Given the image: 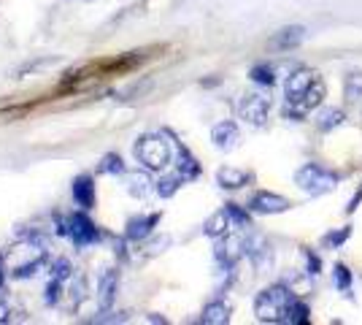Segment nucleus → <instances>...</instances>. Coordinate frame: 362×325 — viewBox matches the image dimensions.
<instances>
[{"label":"nucleus","mask_w":362,"mask_h":325,"mask_svg":"<svg viewBox=\"0 0 362 325\" xmlns=\"http://www.w3.org/2000/svg\"><path fill=\"white\" fill-rule=\"evenodd\" d=\"M68 236L74 239L76 247H87V244H98L100 241V231L87 215L76 212L68 217Z\"/></svg>","instance_id":"obj_5"},{"label":"nucleus","mask_w":362,"mask_h":325,"mask_svg":"<svg viewBox=\"0 0 362 325\" xmlns=\"http://www.w3.org/2000/svg\"><path fill=\"white\" fill-rule=\"evenodd\" d=\"M3 261H6V258L0 255V285H3V279H6V274H3Z\"/></svg>","instance_id":"obj_34"},{"label":"nucleus","mask_w":362,"mask_h":325,"mask_svg":"<svg viewBox=\"0 0 362 325\" xmlns=\"http://www.w3.org/2000/svg\"><path fill=\"white\" fill-rule=\"evenodd\" d=\"M249 76H252V81L262 84V87H273V84H276V71H273V65H265V62L255 65V68L249 71Z\"/></svg>","instance_id":"obj_23"},{"label":"nucleus","mask_w":362,"mask_h":325,"mask_svg":"<svg viewBox=\"0 0 362 325\" xmlns=\"http://www.w3.org/2000/svg\"><path fill=\"white\" fill-rule=\"evenodd\" d=\"M295 293L287 285H271L255 298V314L259 323H284L287 307L292 304Z\"/></svg>","instance_id":"obj_1"},{"label":"nucleus","mask_w":362,"mask_h":325,"mask_svg":"<svg viewBox=\"0 0 362 325\" xmlns=\"http://www.w3.org/2000/svg\"><path fill=\"white\" fill-rule=\"evenodd\" d=\"M52 271H54V279H68V274H71V266L65 263V261H57V263L52 266Z\"/></svg>","instance_id":"obj_32"},{"label":"nucleus","mask_w":362,"mask_h":325,"mask_svg":"<svg viewBox=\"0 0 362 325\" xmlns=\"http://www.w3.org/2000/svg\"><path fill=\"white\" fill-rule=\"evenodd\" d=\"M211 141H214V147H216V149L230 152V149H235V147H238V141H241V130H238V125L235 122H219V125H214Z\"/></svg>","instance_id":"obj_10"},{"label":"nucleus","mask_w":362,"mask_h":325,"mask_svg":"<svg viewBox=\"0 0 362 325\" xmlns=\"http://www.w3.org/2000/svg\"><path fill=\"white\" fill-rule=\"evenodd\" d=\"M303 38H305V28H300V25H289V28H284V30L273 33L271 47L279 49V52H289V49L300 47Z\"/></svg>","instance_id":"obj_12"},{"label":"nucleus","mask_w":362,"mask_h":325,"mask_svg":"<svg viewBox=\"0 0 362 325\" xmlns=\"http://www.w3.org/2000/svg\"><path fill=\"white\" fill-rule=\"evenodd\" d=\"M349 236H351V225H344L341 231H330L325 239H322V244L327 249H338L341 244H346L349 241Z\"/></svg>","instance_id":"obj_25"},{"label":"nucleus","mask_w":362,"mask_h":325,"mask_svg":"<svg viewBox=\"0 0 362 325\" xmlns=\"http://www.w3.org/2000/svg\"><path fill=\"white\" fill-rule=\"evenodd\" d=\"M314 81H317V74H314L311 68H298V71H292V74H289V79H287V84H284L287 103L300 101L303 95L314 87Z\"/></svg>","instance_id":"obj_8"},{"label":"nucleus","mask_w":362,"mask_h":325,"mask_svg":"<svg viewBox=\"0 0 362 325\" xmlns=\"http://www.w3.org/2000/svg\"><path fill=\"white\" fill-rule=\"evenodd\" d=\"M341 122H344V111L341 108H325V111L317 114V127L322 133H330L332 127H338Z\"/></svg>","instance_id":"obj_20"},{"label":"nucleus","mask_w":362,"mask_h":325,"mask_svg":"<svg viewBox=\"0 0 362 325\" xmlns=\"http://www.w3.org/2000/svg\"><path fill=\"white\" fill-rule=\"evenodd\" d=\"M325 93H327V90H325V81H319L317 79L314 87L303 95L300 101H295V103H287V106H284V117H287V120H295V122L303 120L305 114H311V111L325 101Z\"/></svg>","instance_id":"obj_6"},{"label":"nucleus","mask_w":362,"mask_h":325,"mask_svg":"<svg viewBox=\"0 0 362 325\" xmlns=\"http://www.w3.org/2000/svg\"><path fill=\"white\" fill-rule=\"evenodd\" d=\"M117 287H119V271L108 268L106 274L100 277V309H111V307H114Z\"/></svg>","instance_id":"obj_15"},{"label":"nucleus","mask_w":362,"mask_h":325,"mask_svg":"<svg viewBox=\"0 0 362 325\" xmlns=\"http://www.w3.org/2000/svg\"><path fill=\"white\" fill-rule=\"evenodd\" d=\"M305 261H308V268H305V271H308L311 277H319V271H322V261H319V255H314L311 249H305Z\"/></svg>","instance_id":"obj_30"},{"label":"nucleus","mask_w":362,"mask_h":325,"mask_svg":"<svg viewBox=\"0 0 362 325\" xmlns=\"http://www.w3.org/2000/svg\"><path fill=\"white\" fill-rule=\"evenodd\" d=\"M249 182H252V173H249V171L230 169V166L216 171V185L225 187V190H241V187H246Z\"/></svg>","instance_id":"obj_13"},{"label":"nucleus","mask_w":362,"mask_h":325,"mask_svg":"<svg viewBox=\"0 0 362 325\" xmlns=\"http://www.w3.org/2000/svg\"><path fill=\"white\" fill-rule=\"evenodd\" d=\"M344 95L349 103H357L362 98V74H349L344 81Z\"/></svg>","instance_id":"obj_24"},{"label":"nucleus","mask_w":362,"mask_h":325,"mask_svg":"<svg viewBox=\"0 0 362 325\" xmlns=\"http://www.w3.org/2000/svg\"><path fill=\"white\" fill-rule=\"evenodd\" d=\"M311 279L314 277H311L308 271H305V277H300V274H289L284 285H287L292 293H311Z\"/></svg>","instance_id":"obj_26"},{"label":"nucleus","mask_w":362,"mask_h":325,"mask_svg":"<svg viewBox=\"0 0 362 325\" xmlns=\"http://www.w3.org/2000/svg\"><path fill=\"white\" fill-rule=\"evenodd\" d=\"M160 212H154V215H141V217H133V219H127V231L124 236L130 239V241H144L146 236H151L154 231V225L160 222Z\"/></svg>","instance_id":"obj_11"},{"label":"nucleus","mask_w":362,"mask_h":325,"mask_svg":"<svg viewBox=\"0 0 362 325\" xmlns=\"http://www.w3.org/2000/svg\"><path fill=\"white\" fill-rule=\"evenodd\" d=\"M311 309H308V304L300 301V298H292V304L287 307V314H284V323L287 325H305L311 317Z\"/></svg>","instance_id":"obj_19"},{"label":"nucleus","mask_w":362,"mask_h":325,"mask_svg":"<svg viewBox=\"0 0 362 325\" xmlns=\"http://www.w3.org/2000/svg\"><path fill=\"white\" fill-rule=\"evenodd\" d=\"M100 173H124V163L119 155H106L100 160Z\"/></svg>","instance_id":"obj_29"},{"label":"nucleus","mask_w":362,"mask_h":325,"mask_svg":"<svg viewBox=\"0 0 362 325\" xmlns=\"http://www.w3.org/2000/svg\"><path fill=\"white\" fill-rule=\"evenodd\" d=\"M289 209V201L284 195H276V193H257L249 201V212L255 215H281Z\"/></svg>","instance_id":"obj_9"},{"label":"nucleus","mask_w":362,"mask_h":325,"mask_svg":"<svg viewBox=\"0 0 362 325\" xmlns=\"http://www.w3.org/2000/svg\"><path fill=\"white\" fill-rule=\"evenodd\" d=\"M338 182H341L338 173L322 169L317 163H305V166H300V169L295 171V185L300 187V190H305L308 195H325V193L335 190Z\"/></svg>","instance_id":"obj_3"},{"label":"nucleus","mask_w":362,"mask_h":325,"mask_svg":"<svg viewBox=\"0 0 362 325\" xmlns=\"http://www.w3.org/2000/svg\"><path fill=\"white\" fill-rule=\"evenodd\" d=\"M133 155L136 160L149 171H163L170 166L173 160V149H170V141L163 133H146L136 141L133 147Z\"/></svg>","instance_id":"obj_2"},{"label":"nucleus","mask_w":362,"mask_h":325,"mask_svg":"<svg viewBox=\"0 0 362 325\" xmlns=\"http://www.w3.org/2000/svg\"><path fill=\"white\" fill-rule=\"evenodd\" d=\"M57 298H60V279H52L46 285V304H57Z\"/></svg>","instance_id":"obj_31"},{"label":"nucleus","mask_w":362,"mask_h":325,"mask_svg":"<svg viewBox=\"0 0 362 325\" xmlns=\"http://www.w3.org/2000/svg\"><path fill=\"white\" fill-rule=\"evenodd\" d=\"M184 182H187V179H184L179 171H176L173 176H163V179L157 182V187H154V190L160 193V198H170V195H176V190H179Z\"/></svg>","instance_id":"obj_22"},{"label":"nucleus","mask_w":362,"mask_h":325,"mask_svg":"<svg viewBox=\"0 0 362 325\" xmlns=\"http://www.w3.org/2000/svg\"><path fill=\"white\" fill-rule=\"evenodd\" d=\"M71 193H74V201L81 209H92L95 206V182H92V176H78V179H74Z\"/></svg>","instance_id":"obj_14"},{"label":"nucleus","mask_w":362,"mask_h":325,"mask_svg":"<svg viewBox=\"0 0 362 325\" xmlns=\"http://www.w3.org/2000/svg\"><path fill=\"white\" fill-rule=\"evenodd\" d=\"M230 228H233V219H230V215H227V209H222V212H216V215H211L209 219H206L203 233H206L209 239H222V236L230 233Z\"/></svg>","instance_id":"obj_16"},{"label":"nucleus","mask_w":362,"mask_h":325,"mask_svg":"<svg viewBox=\"0 0 362 325\" xmlns=\"http://www.w3.org/2000/svg\"><path fill=\"white\" fill-rule=\"evenodd\" d=\"M179 173L189 182V179H195V176H200V166H197V160L184 147H179Z\"/></svg>","instance_id":"obj_21"},{"label":"nucleus","mask_w":362,"mask_h":325,"mask_svg":"<svg viewBox=\"0 0 362 325\" xmlns=\"http://www.w3.org/2000/svg\"><path fill=\"white\" fill-rule=\"evenodd\" d=\"M127 193H130V195H136V198H146V195L151 193L149 173H144V171H133V173H127Z\"/></svg>","instance_id":"obj_18"},{"label":"nucleus","mask_w":362,"mask_h":325,"mask_svg":"<svg viewBox=\"0 0 362 325\" xmlns=\"http://www.w3.org/2000/svg\"><path fill=\"white\" fill-rule=\"evenodd\" d=\"M225 209H227V215H230V219H233V225H238V228H249L252 217H249V212H243L238 203H227Z\"/></svg>","instance_id":"obj_28"},{"label":"nucleus","mask_w":362,"mask_h":325,"mask_svg":"<svg viewBox=\"0 0 362 325\" xmlns=\"http://www.w3.org/2000/svg\"><path fill=\"white\" fill-rule=\"evenodd\" d=\"M332 282H335L338 290H351V271H349V266L335 263V268H332Z\"/></svg>","instance_id":"obj_27"},{"label":"nucleus","mask_w":362,"mask_h":325,"mask_svg":"<svg viewBox=\"0 0 362 325\" xmlns=\"http://www.w3.org/2000/svg\"><path fill=\"white\" fill-rule=\"evenodd\" d=\"M268 111H271V101L259 93L243 95L241 106H238L241 120L243 122H249L252 127H262V125L268 122Z\"/></svg>","instance_id":"obj_4"},{"label":"nucleus","mask_w":362,"mask_h":325,"mask_svg":"<svg viewBox=\"0 0 362 325\" xmlns=\"http://www.w3.org/2000/svg\"><path fill=\"white\" fill-rule=\"evenodd\" d=\"M243 249H246V244L238 236H222V239H216L214 258H216V263H219L222 271H233V266L241 261Z\"/></svg>","instance_id":"obj_7"},{"label":"nucleus","mask_w":362,"mask_h":325,"mask_svg":"<svg viewBox=\"0 0 362 325\" xmlns=\"http://www.w3.org/2000/svg\"><path fill=\"white\" fill-rule=\"evenodd\" d=\"M360 201H362V187H360V190H357V193H354V198L349 201V206H346V212H349V215H354V212H357V206H360Z\"/></svg>","instance_id":"obj_33"},{"label":"nucleus","mask_w":362,"mask_h":325,"mask_svg":"<svg viewBox=\"0 0 362 325\" xmlns=\"http://www.w3.org/2000/svg\"><path fill=\"white\" fill-rule=\"evenodd\" d=\"M200 323H206V325H227V323H230V307H227L225 301H211V304L203 309V317H200Z\"/></svg>","instance_id":"obj_17"}]
</instances>
